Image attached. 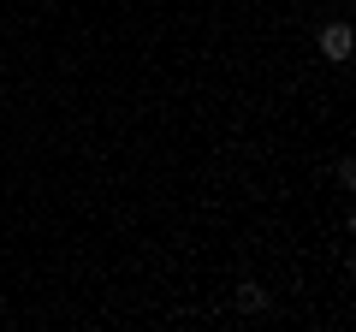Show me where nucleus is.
<instances>
[{
    "mask_svg": "<svg viewBox=\"0 0 356 332\" xmlns=\"http://www.w3.org/2000/svg\"><path fill=\"white\" fill-rule=\"evenodd\" d=\"M321 53H327L332 65H344L356 53V30L350 24H321Z\"/></svg>",
    "mask_w": 356,
    "mask_h": 332,
    "instance_id": "nucleus-1",
    "label": "nucleus"
},
{
    "mask_svg": "<svg viewBox=\"0 0 356 332\" xmlns=\"http://www.w3.org/2000/svg\"><path fill=\"white\" fill-rule=\"evenodd\" d=\"M238 308L261 315V308H267V291H261V285H238Z\"/></svg>",
    "mask_w": 356,
    "mask_h": 332,
    "instance_id": "nucleus-2",
    "label": "nucleus"
}]
</instances>
